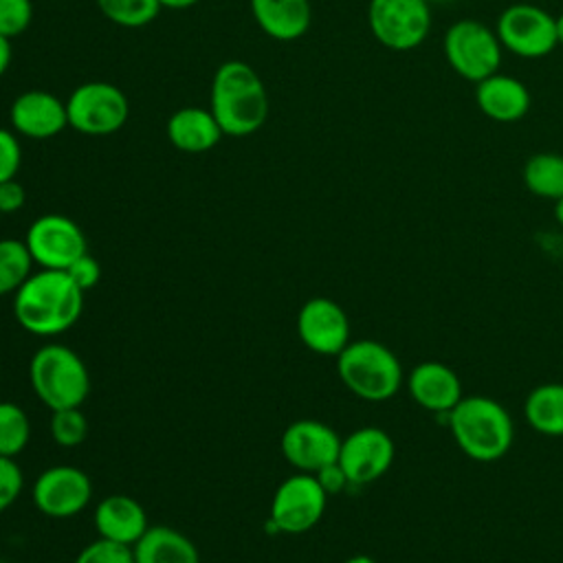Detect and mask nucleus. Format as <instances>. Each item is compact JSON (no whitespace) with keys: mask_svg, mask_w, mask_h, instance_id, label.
Here are the masks:
<instances>
[{"mask_svg":"<svg viewBox=\"0 0 563 563\" xmlns=\"http://www.w3.org/2000/svg\"><path fill=\"white\" fill-rule=\"evenodd\" d=\"M132 552L134 563H200L196 543L172 526H150Z\"/></svg>","mask_w":563,"mask_h":563,"instance_id":"4be33fe9","label":"nucleus"},{"mask_svg":"<svg viewBox=\"0 0 563 563\" xmlns=\"http://www.w3.org/2000/svg\"><path fill=\"white\" fill-rule=\"evenodd\" d=\"M33 257L24 240L2 238L0 240V297L15 295V290L31 277Z\"/></svg>","mask_w":563,"mask_h":563,"instance_id":"393cba45","label":"nucleus"},{"mask_svg":"<svg viewBox=\"0 0 563 563\" xmlns=\"http://www.w3.org/2000/svg\"><path fill=\"white\" fill-rule=\"evenodd\" d=\"M24 488V475L15 457L0 455V512L11 508Z\"/></svg>","mask_w":563,"mask_h":563,"instance_id":"7c9ffc66","label":"nucleus"},{"mask_svg":"<svg viewBox=\"0 0 563 563\" xmlns=\"http://www.w3.org/2000/svg\"><path fill=\"white\" fill-rule=\"evenodd\" d=\"M24 242L35 266L51 271H66L77 257L88 253L81 227L62 213H44L35 218Z\"/></svg>","mask_w":563,"mask_h":563,"instance_id":"9b49d317","label":"nucleus"},{"mask_svg":"<svg viewBox=\"0 0 563 563\" xmlns=\"http://www.w3.org/2000/svg\"><path fill=\"white\" fill-rule=\"evenodd\" d=\"M328 506V493L312 473L288 475L273 493L268 521L284 534H301L314 528Z\"/></svg>","mask_w":563,"mask_h":563,"instance_id":"9d476101","label":"nucleus"},{"mask_svg":"<svg viewBox=\"0 0 563 563\" xmlns=\"http://www.w3.org/2000/svg\"><path fill=\"white\" fill-rule=\"evenodd\" d=\"M530 90L517 77L493 73L475 84V103L484 117L497 123H515L530 110Z\"/></svg>","mask_w":563,"mask_h":563,"instance_id":"6ab92c4d","label":"nucleus"},{"mask_svg":"<svg viewBox=\"0 0 563 563\" xmlns=\"http://www.w3.org/2000/svg\"><path fill=\"white\" fill-rule=\"evenodd\" d=\"M297 336L319 356H336L350 339V319L330 297H312L297 312Z\"/></svg>","mask_w":563,"mask_h":563,"instance_id":"2eb2a0df","label":"nucleus"},{"mask_svg":"<svg viewBox=\"0 0 563 563\" xmlns=\"http://www.w3.org/2000/svg\"><path fill=\"white\" fill-rule=\"evenodd\" d=\"M97 7L110 22L125 29L145 26L161 11L158 0H97Z\"/></svg>","mask_w":563,"mask_h":563,"instance_id":"bb28decb","label":"nucleus"},{"mask_svg":"<svg viewBox=\"0 0 563 563\" xmlns=\"http://www.w3.org/2000/svg\"><path fill=\"white\" fill-rule=\"evenodd\" d=\"M92 523L99 537L130 545V548L150 528L147 512L141 506V501L123 493L106 495L103 499H99L95 506Z\"/></svg>","mask_w":563,"mask_h":563,"instance_id":"a211bd4d","label":"nucleus"},{"mask_svg":"<svg viewBox=\"0 0 563 563\" xmlns=\"http://www.w3.org/2000/svg\"><path fill=\"white\" fill-rule=\"evenodd\" d=\"M31 389L51 411L81 407L90 394V374L84 358L62 343L37 347L29 361Z\"/></svg>","mask_w":563,"mask_h":563,"instance_id":"39448f33","label":"nucleus"},{"mask_svg":"<svg viewBox=\"0 0 563 563\" xmlns=\"http://www.w3.org/2000/svg\"><path fill=\"white\" fill-rule=\"evenodd\" d=\"M554 220L563 227V196L554 200Z\"/></svg>","mask_w":563,"mask_h":563,"instance_id":"4c0bfd02","label":"nucleus"},{"mask_svg":"<svg viewBox=\"0 0 563 563\" xmlns=\"http://www.w3.org/2000/svg\"><path fill=\"white\" fill-rule=\"evenodd\" d=\"M26 202V189L20 180L9 178L0 183V216L2 213H18Z\"/></svg>","mask_w":563,"mask_h":563,"instance_id":"72a5a7b5","label":"nucleus"},{"mask_svg":"<svg viewBox=\"0 0 563 563\" xmlns=\"http://www.w3.org/2000/svg\"><path fill=\"white\" fill-rule=\"evenodd\" d=\"M198 0H158V4H161V9H174V11H178V9H189V7H194Z\"/></svg>","mask_w":563,"mask_h":563,"instance_id":"e433bc0d","label":"nucleus"},{"mask_svg":"<svg viewBox=\"0 0 563 563\" xmlns=\"http://www.w3.org/2000/svg\"><path fill=\"white\" fill-rule=\"evenodd\" d=\"M526 189L545 200H556L563 196V154L559 152H537L521 169Z\"/></svg>","mask_w":563,"mask_h":563,"instance_id":"b1692460","label":"nucleus"},{"mask_svg":"<svg viewBox=\"0 0 563 563\" xmlns=\"http://www.w3.org/2000/svg\"><path fill=\"white\" fill-rule=\"evenodd\" d=\"M314 477H317V482L321 484V488L328 495H336V493H341V490H345L350 486V479H347V475H345V471L341 468L339 462H332V464L319 468L314 473Z\"/></svg>","mask_w":563,"mask_h":563,"instance_id":"f704fd0d","label":"nucleus"},{"mask_svg":"<svg viewBox=\"0 0 563 563\" xmlns=\"http://www.w3.org/2000/svg\"><path fill=\"white\" fill-rule=\"evenodd\" d=\"M396 455L391 435L380 427H361L341 440L339 464L350 484L365 486L383 477Z\"/></svg>","mask_w":563,"mask_h":563,"instance_id":"ddd939ff","label":"nucleus"},{"mask_svg":"<svg viewBox=\"0 0 563 563\" xmlns=\"http://www.w3.org/2000/svg\"><path fill=\"white\" fill-rule=\"evenodd\" d=\"M526 422L545 438H563V383H543L523 400Z\"/></svg>","mask_w":563,"mask_h":563,"instance_id":"5701e85b","label":"nucleus"},{"mask_svg":"<svg viewBox=\"0 0 563 563\" xmlns=\"http://www.w3.org/2000/svg\"><path fill=\"white\" fill-rule=\"evenodd\" d=\"M73 563H134V552L130 545L97 537L79 550Z\"/></svg>","mask_w":563,"mask_h":563,"instance_id":"c85d7f7f","label":"nucleus"},{"mask_svg":"<svg viewBox=\"0 0 563 563\" xmlns=\"http://www.w3.org/2000/svg\"><path fill=\"white\" fill-rule=\"evenodd\" d=\"M22 163V150L13 132L0 128V183L15 178Z\"/></svg>","mask_w":563,"mask_h":563,"instance_id":"2f4dec72","label":"nucleus"},{"mask_svg":"<svg viewBox=\"0 0 563 563\" xmlns=\"http://www.w3.org/2000/svg\"><path fill=\"white\" fill-rule=\"evenodd\" d=\"M11 125L26 139H53L68 128L66 101L46 90H26L11 103Z\"/></svg>","mask_w":563,"mask_h":563,"instance_id":"f3484780","label":"nucleus"},{"mask_svg":"<svg viewBox=\"0 0 563 563\" xmlns=\"http://www.w3.org/2000/svg\"><path fill=\"white\" fill-rule=\"evenodd\" d=\"M66 114L68 128L88 136H106L125 125L130 103L114 84L86 81L66 99Z\"/></svg>","mask_w":563,"mask_h":563,"instance_id":"0eeeda50","label":"nucleus"},{"mask_svg":"<svg viewBox=\"0 0 563 563\" xmlns=\"http://www.w3.org/2000/svg\"><path fill=\"white\" fill-rule=\"evenodd\" d=\"M554 22H556V40L559 44H563V13L554 15Z\"/></svg>","mask_w":563,"mask_h":563,"instance_id":"ea45409f","label":"nucleus"},{"mask_svg":"<svg viewBox=\"0 0 563 563\" xmlns=\"http://www.w3.org/2000/svg\"><path fill=\"white\" fill-rule=\"evenodd\" d=\"M446 424L457 449L475 462H497L515 442L510 413L501 402L484 394L462 396L446 413Z\"/></svg>","mask_w":563,"mask_h":563,"instance_id":"7ed1b4c3","label":"nucleus"},{"mask_svg":"<svg viewBox=\"0 0 563 563\" xmlns=\"http://www.w3.org/2000/svg\"><path fill=\"white\" fill-rule=\"evenodd\" d=\"M367 24L385 48L411 51L431 31V9L427 0H369Z\"/></svg>","mask_w":563,"mask_h":563,"instance_id":"1a4fd4ad","label":"nucleus"},{"mask_svg":"<svg viewBox=\"0 0 563 563\" xmlns=\"http://www.w3.org/2000/svg\"><path fill=\"white\" fill-rule=\"evenodd\" d=\"M31 499L42 515L51 519H68L90 504L92 482L79 466L53 464L35 477Z\"/></svg>","mask_w":563,"mask_h":563,"instance_id":"f8f14e48","label":"nucleus"},{"mask_svg":"<svg viewBox=\"0 0 563 563\" xmlns=\"http://www.w3.org/2000/svg\"><path fill=\"white\" fill-rule=\"evenodd\" d=\"M209 110L227 136L257 132L268 117V95L255 68L240 59L220 64L211 81Z\"/></svg>","mask_w":563,"mask_h":563,"instance_id":"f03ea898","label":"nucleus"},{"mask_svg":"<svg viewBox=\"0 0 563 563\" xmlns=\"http://www.w3.org/2000/svg\"><path fill=\"white\" fill-rule=\"evenodd\" d=\"M501 42L493 29L473 18L455 20L444 31V57L455 75L466 81H482L501 66Z\"/></svg>","mask_w":563,"mask_h":563,"instance_id":"423d86ee","label":"nucleus"},{"mask_svg":"<svg viewBox=\"0 0 563 563\" xmlns=\"http://www.w3.org/2000/svg\"><path fill=\"white\" fill-rule=\"evenodd\" d=\"M257 26L273 40H299L312 20L310 0H251Z\"/></svg>","mask_w":563,"mask_h":563,"instance_id":"412c9836","label":"nucleus"},{"mask_svg":"<svg viewBox=\"0 0 563 563\" xmlns=\"http://www.w3.org/2000/svg\"><path fill=\"white\" fill-rule=\"evenodd\" d=\"M66 273L77 284V288H81L84 292L95 288L99 284V279H101V266H99V262L90 253H84L81 257H77L66 268Z\"/></svg>","mask_w":563,"mask_h":563,"instance_id":"473e14b6","label":"nucleus"},{"mask_svg":"<svg viewBox=\"0 0 563 563\" xmlns=\"http://www.w3.org/2000/svg\"><path fill=\"white\" fill-rule=\"evenodd\" d=\"M334 358L339 380L361 400L385 402L394 398L405 383L398 356L380 341H350Z\"/></svg>","mask_w":563,"mask_h":563,"instance_id":"20e7f679","label":"nucleus"},{"mask_svg":"<svg viewBox=\"0 0 563 563\" xmlns=\"http://www.w3.org/2000/svg\"><path fill=\"white\" fill-rule=\"evenodd\" d=\"M33 20L31 0H0V35L13 40L22 35Z\"/></svg>","mask_w":563,"mask_h":563,"instance_id":"c756f323","label":"nucleus"},{"mask_svg":"<svg viewBox=\"0 0 563 563\" xmlns=\"http://www.w3.org/2000/svg\"><path fill=\"white\" fill-rule=\"evenodd\" d=\"M343 563H376L372 556H367V554H352L350 559H345Z\"/></svg>","mask_w":563,"mask_h":563,"instance_id":"58836bf2","label":"nucleus"},{"mask_svg":"<svg viewBox=\"0 0 563 563\" xmlns=\"http://www.w3.org/2000/svg\"><path fill=\"white\" fill-rule=\"evenodd\" d=\"M495 33L506 51L523 59H541L559 46L554 15L530 2L506 7L497 18Z\"/></svg>","mask_w":563,"mask_h":563,"instance_id":"6e6552de","label":"nucleus"},{"mask_svg":"<svg viewBox=\"0 0 563 563\" xmlns=\"http://www.w3.org/2000/svg\"><path fill=\"white\" fill-rule=\"evenodd\" d=\"M11 64V40L0 35V77L9 70Z\"/></svg>","mask_w":563,"mask_h":563,"instance_id":"c9c22d12","label":"nucleus"},{"mask_svg":"<svg viewBox=\"0 0 563 563\" xmlns=\"http://www.w3.org/2000/svg\"><path fill=\"white\" fill-rule=\"evenodd\" d=\"M31 440V420L26 411L11 400H0V455L18 457Z\"/></svg>","mask_w":563,"mask_h":563,"instance_id":"a878e982","label":"nucleus"},{"mask_svg":"<svg viewBox=\"0 0 563 563\" xmlns=\"http://www.w3.org/2000/svg\"><path fill=\"white\" fill-rule=\"evenodd\" d=\"M51 438L62 449L79 446L88 435V418L81 407H68L51 411Z\"/></svg>","mask_w":563,"mask_h":563,"instance_id":"cd10ccee","label":"nucleus"},{"mask_svg":"<svg viewBox=\"0 0 563 563\" xmlns=\"http://www.w3.org/2000/svg\"><path fill=\"white\" fill-rule=\"evenodd\" d=\"M222 130L211 110L198 106L178 108L167 121V139L169 143L185 152V154H202L213 150L220 139Z\"/></svg>","mask_w":563,"mask_h":563,"instance_id":"aec40b11","label":"nucleus"},{"mask_svg":"<svg viewBox=\"0 0 563 563\" xmlns=\"http://www.w3.org/2000/svg\"><path fill=\"white\" fill-rule=\"evenodd\" d=\"M341 435L325 422L301 418L290 422L279 440L284 460L301 473H317L319 468L339 460Z\"/></svg>","mask_w":563,"mask_h":563,"instance_id":"4468645a","label":"nucleus"},{"mask_svg":"<svg viewBox=\"0 0 563 563\" xmlns=\"http://www.w3.org/2000/svg\"><path fill=\"white\" fill-rule=\"evenodd\" d=\"M81 312L84 290L66 271H33L13 295V317L33 336H59L79 321Z\"/></svg>","mask_w":563,"mask_h":563,"instance_id":"f257e3e1","label":"nucleus"},{"mask_svg":"<svg viewBox=\"0 0 563 563\" xmlns=\"http://www.w3.org/2000/svg\"><path fill=\"white\" fill-rule=\"evenodd\" d=\"M405 385L411 400L431 413L446 416L464 396L457 372L440 361H422L413 365Z\"/></svg>","mask_w":563,"mask_h":563,"instance_id":"dca6fc26","label":"nucleus"}]
</instances>
